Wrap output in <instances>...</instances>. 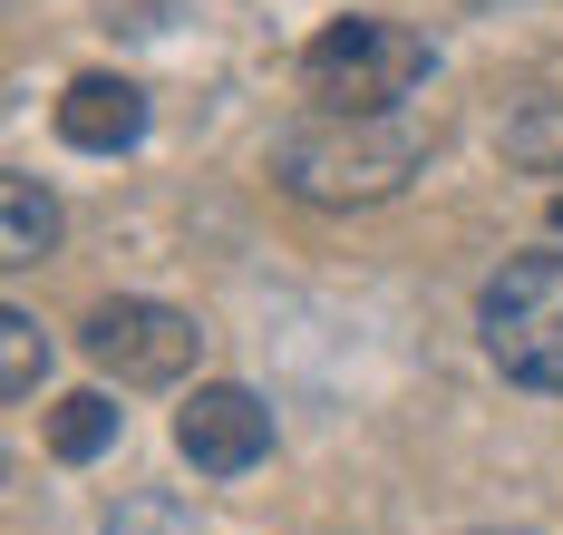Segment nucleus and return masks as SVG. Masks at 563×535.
<instances>
[{
	"instance_id": "nucleus-1",
	"label": "nucleus",
	"mask_w": 563,
	"mask_h": 535,
	"mask_svg": "<svg viewBox=\"0 0 563 535\" xmlns=\"http://www.w3.org/2000/svg\"><path fill=\"white\" fill-rule=\"evenodd\" d=\"M418 127H398V108H321V118L282 127L273 176L301 195V205H389L398 185L418 176Z\"/></svg>"
},
{
	"instance_id": "nucleus-2",
	"label": "nucleus",
	"mask_w": 563,
	"mask_h": 535,
	"mask_svg": "<svg viewBox=\"0 0 563 535\" xmlns=\"http://www.w3.org/2000/svg\"><path fill=\"white\" fill-rule=\"evenodd\" d=\"M476 331H486V360L515 390L563 400V253H515L476 293Z\"/></svg>"
},
{
	"instance_id": "nucleus-3",
	"label": "nucleus",
	"mask_w": 563,
	"mask_h": 535,
	"mask_svg": "<svg viewBox=\"0 0 563 535\" xmlns=\"http://www.w3.org/2000/svg\"><path fill=\"white\" fill-rule=\"evenodd\" d=\"M428 78V40L408 20H331L311 50H301V88L321 108H398L408 88Z\"/></svg>"
},
{
	"instance_id": "nucleus-4",
	"label": "nucleus",
	"mask_w": 563,
	"mask_h": 535,
	"mask_svg": "<svg viewBox=\"0 0 563 535\" xmlns=\"http://www.w3.org/2000/svg\"><path fill=\"white\" fill-rule=\"evenodd\" d=\"M195 351H205V331H195V312H175V302H126L117 293V302L88 312V360L117 370L126 390H166V380H185Z\"/></svg>"
},
{
	"instance_id": "nucleus-5",
	"label": "nucleus",
	"mask_w": 563,
	"mask_h": 535,
	"mask_svg": "<svg viewBox=\"0 0 563 535\" xmlns=\"http://www.w3.org/2000/svg\"><path fill=\"white\" fill-rule=\"evenodd\" d=\"M175 448H185L195 477H243V468L273 458V410H263L253 390H233V380H205V390L175 410Z\"/></svg>"
},
{
	"instance_id": "nucleus-6",
	"label": "nucleus",
	"mask_w": 563,
	"mask_h": 535,
	"mask_svg": "<svg viewBox=\"0 0 563 535\" xmlns=\"http://www.w3.org/2000/svg\"><path fill=\"white\" fill-rule=\"evenodd\" d=\"M58 137L78 146V156H117V146H136L146 137V88L136 78H68V98H58Z\"/></svg>"
},
{
	"instance_id": "nucleus-7",
	"label": "nucleus",
	"mask_w": 563,
	"mask_h": 535,
	"mask_svg": "<svg viewBox=\"0 0 563 535\" xmlns=\"http://www.w3.org/2000/svg\"><path fill=\"white\" fill-rule=\"evenodd\" d=\"M58 243V205L40 176H0V263L20 273V263H40Z\"/></svg>"
},
{
	"instance_id": "nucleus-8",
	"label": "nucleus",
	"mask_w": 563,
	"mask_h": 535,
	"mask_svg": "<svg viewBox=\"0 0 563 535\" xmlns=\"http://www.w3.org/2000/svg\"><path fill=\"white\" fill-rule=\"evenodd\" d=\"M108 438H117V400H108V390H78V400H58V410H49V448L68 458V468L98 458Z\"/></svg>"
},
{
	"instance_id": "nucleus-9",
	"label": "nucleus",
	"mask_w": 563,
	"mask_h": 535,
	"mask_svg": "<svg viewBox=\"0 0 563 535\" xmlns=\"http://www.w3.org/2000/svg\"><path fill=\"white\" fill-rule=\"evenodd\" d=\"M506 156L525 166V176H563V98H534V108H515Z\"/></svg>"
},
{
	"instance_id": "nucleus-10",
	"label": "nucleus",
	"mask_w": 563,
	"mask_h": 535,
	"mask_svg": "<svg viewBox=\"0 0 563 535\" xmlns=\"http://www.w3.org/2000/svg\"><path fill=\"white\" fill-rule=\"evenodd\" d=\"M40 370H49V341H40V321L10 302V312H0V390H10V400H30V390H40Z\"/></svg>"
}]
</instances>
